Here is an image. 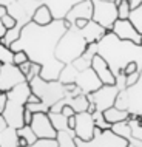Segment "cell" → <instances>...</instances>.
Instances as JSON below:
<instances>
[{
    "label": "cell",
    "mask_w": 142,
    "mask_h": 147,
    "mask_svg": "<svg viewBox=\"0 0 142 147\" xmlns=\"http://www.w3.org/2000/svg\"><path fill=\"white\" fill-rule=\"evenodd\" d=\"M70 23L65 19L54 20L51 25L39 26L34 22L26 23L22 28L19 39L11 45L14 51H25L29 61L42 67L40 76L45 81H59L65 63L56 59V48L62 36L70 28Z\"/></svg>",
    "instance_id": "cell-1"
},
{
    "label": "cell",
    "mask_w": 142,
    "mask_h": 147,
    "mask_svg": "<svg viewBox=\"0 0 142 147\" xmlns=\"http://www.w3.org/2000/svg\"><path fill=\"white\" fill-rule=\"evenodd\" d=\"M88 47H90V43L84 37L82 30L74 26V25H71L57 43L56 59L59 62L65 63V65L73 63L79 57L84 56L85 51L88 50Z\"/></svg>",
    "instance_id": "cell-2"
},
{
    "label": "cell",
    "mask_w": 142,
    "mask_h": 147,
    "mask_svg": "<svg viewBox=\"0 0 142 147\" xmlns=\"http://www.w3.org/2000/svg\"><path fill=\"white\" fill-rule=\"evenodd\" d=\"M29 94H31V87L28 82H23V84L14 87L11 91L6 93L8 101L5 112H3V118L6 119L8 125L15 130L22 129L25 125L23 124V112H25Z\"/></svg>",
    "instance_id": "cell-3"
},
{
    "label": "cell",
    "mask_w": 142,
    "mask_h": 147,
    "mask_svg": "<svg viewBox=\"0 0 142 147\" xmlns=\"http://www.w3.org/2000/svg\"><path fill=\"white\" fill-rule=\"evenodd\" d=\"M29 87L31 91L48 109L65 98V85L60 81H45L40 76H37L29 82Z\"/></svg>",
    "instance_id": "cell-4"
},
{
    "label": "cell",
    "mask_w": 142,
    "mask_h": 147,
    "mask_svg": "<svg viewBox=\"0 0 142 147\" xmlns=\"http://www.w3.org/2000/svg\"><path fill=\"white\" fill-rule=\"evenodd\" d=\"M116 107L130 112L131 116H142V70L136 85L119 91L116 99Z\"/></svg>",
    "instance_id": "cell-5"
},
{
    "label": "cell",
    "mask_w": 142,
    "mask_h": 147,
    "mask_svg": "<svg viewBox=\"0 0 142 147\" xmlns=\"http://www.w3.org/2000/svg\"><path fill=\"white\" fill-rule=\"evenodd\" d=\"M76 146L77 147H128L130 142L119 135H116L111 129L110 130H100L94 129V136L90 141H82L76 138Z\"/></svg>",
    "instance_id": "cell-6"
},
{
    "label": "cell",
    "mask_w": 142,
    "mask_h": 147,
    "mask_svg": "<svg viewBox=\"0 0 142 147\" xmlns=\"http://www.w3.org/2000/svg\"><path fill=\"white\" fill-rule=\"evenodd\" d=\"M93 2V22L99 23L102 28L111 31L114 22L117 20V5L102 0H91Z\"/></svg>",
    "instance_id": "cell-7"
},
{
    "label": "cell",
    "mask_w": 142,
    "mask_h": 147,
    "mask_svg": "<svg viewBox=\"0 0 142 147\" xmlns=\"http://www.w3.org/2000/svg\"><path fill=\"white\" fill-rule=\"evenodd\" d=\"M121 88L117 85H102L99 90L93 91V93L86 94L88 101L96 105V112L104 113L110 107L116 105V99L119 94Z\"/></svg>",
    "instance_id": "cell-8"
},
{
    "label": "cell",
    "mask_w": 142,
    "mask_h": 147,
    "mask_svg": "<svg viewBox=\"0 0 142 147\" xmlns=\"http://www.w3.org/2000/svg\"><path fill=\"white\" fill-rule=\"evenodd\" d=\"M111 33L114 37L122 42H130L135 47H142V34L136 30V26L131 23L130 19H127V20L117 19L111 28Z\"/></svg>",
    "instance_id": "cell-9"
},
{
    "label": "cell",
    "mask_w": 142,
    "mask_h": 147,
    "mask_svg": "<svg viewBox=\"0 0 142 147\" xmlns=\"http://www.w3.org/2000/svg\"><path fill=\"white\" fill-rule=\"evenodd\" d=\"M23 82H26V78L17 65L6 63V65L0 67V91L8 93L14 87L20 85Z\"/></svg>",
    "instance_id": "cell-10"
},
{
    "label": "cell",
    "mask_w": 142,
    "mask_h": 147,
    "mask_svg": "<svg viewBox=\"0 0 142 147\" xmlns=\"http://www.w3.org/2000/svg\"><path fill=\"white\" fill-rule=\"evenodd\" d=\"M31 129L37 136V140H56L57 136V130L54 129L48 113H34Z\"/></svg>",
    "instance_id": "cell-11"
},
{
    "label": "cell",
    "mask_w": 142,
    "mask_h": 147,
    "mask_svg": "<svg viewBox=\"0 0 142 147\" xmlns=\"http://www.w3.org/2000/svg\"><path fill=\"white\" fill-rule=\"evenodd\" d=\"M91 68L93 71L97 74V78H99V81L102 82V85H116V74H114V71L111 70V67H110L108 61L100 56L99 53L94 54L93 59H91Z\"/></svg>",
    "instance_id": "cell-12"
},
{
    "label": "cell",
    "mask_w": 142,
    "mask_h": 147,
    "mask_svg": "<svg viewBox=\"0 0 142 147\" xmlns=\"http://www.w3.org/2000/svg\"><path fill=\"white\" fill-rule=\"evenodd\" d=\"M94 116L90 112L76 113V127H74V135L76 138L82 141H90L94 136Z\"/></svg>",
    "instance_id": "cell-13"
},
{
    "label": "cell",
    "mask_w": 142,
    "mask_h": 147,
    "mask_svg": "<svg viewBox=\"0 0 142 147\" xmlns=\"http://www.w3.org/2000/svg\"><path fill=\"white\" fill-rule=\"evenodd\" d=\"M74 84L80 88V91L84 94H90V93L99 90L100 87H102V82L99 81L97 74L93 71L91 67H90V68H86V70L79 71L76 79H74Z\"/></svg>",
    "instance_id": "cell-14"
},
{
    "label": "cell",
    "mask_w": 142,
    "mask_h": 147,
    "mask_svg": "<svg viewBox=\"0 0 142 147\" xmlns=\"http://www.w3.org/2000/svg\"><path fill=\"white\" fill-rule=\"evenodd\" d=\"M80 19L93 20V2L91 0H82V2L76 3L65 16V20L70 25H74L76 20H80Z\"/></svg>",
    "instance_id": "cell-15"
},
{
    "label": "cell",
    "mask_w": 142,
    "mask_h": 147,
    "mask_svg": "<svg viewBox=\"0 0 142 147\" xmlns=\"http://www.w3.org/2000/svg\"><path fill=\"white\" fill-rule=\"evenodd\" d=\"M79 2H82V0H42V3H45L51 9V13L54 16V20L65 19L66 13Z\"/></svg>",
    "instance_id": "cell-16"
},
{
    "label": "cell",
    "mask_w": 142,
    "mask_h": 147,
    "mask_svg": "<svg viewBox=\"0 0 142 147\" xmlns=\"http://www.w3.org/2000/svg\"><path fill=\"white\" fill-rule=\"evenodd\" d=\"M64 105H70L71 109L74 110L76 113H84V112H88V107H90V101H88V96L86 94H77V96H65L62 99Z\"/></svg>",
    "instance_id": "cell-17"
},
{
    "label": "cell",
    "mask_w": 142,
    "mask_h": 147,
    "mask_svg": "<svg viewBox=\"0 0 142 147\" xmlns=\"http://www.w3.org/2000/svg\"><path fill=\"white\" fill-rule=\"evenodd\" d=\"M104 119L108 124H117V122H122V121H128V119H131V115H130V112H127V110L124 109H119V107H110L108 110H105L104 113Z\"/></svg>",
    "instance_id": "cell-18"
},
{
    "label": "cell",
    "mask_w": 142,
    "mask_h": 147,
    "mask_svg": "<svg viewBox=\"0 0 142 147\" xmlns=\"http://www.w3.org/2000/svg\"><path fill=\"white\" fill-rule=\"evenodd\" d=\"M36 25L39 26H46V25H51V23L54 22V16L51 13V9L48 6L45 5V3H42L40 6H37V9L34 11L33 14V20Z\"/></svg>",
    "instance_id": "cell-19"
},
{
    "label": "cell",
    "mask_w": 142,
    "mask_h": 147,
    "mask_svg": "<svg viewBox=\"0 0 142 147\" xmlns=\"http://www.w3.org/2000/svg\"><path fill=\"white\" fill-rule=\"evenodd\" d=\"M0 147H19L17 130L8 125L3 132H0Z\"/></svg>",
    "instance_id": "cell-20"
},
{
    "label": "cell",
    "mask_w": 142,
    "mask_h": 147,
    "mask_svg": "<svg viewBox=\"0 0 142 147\" xmlns=\"http://www.w3.org/2000/svg\"><path fill=\"white\" fill-rule=\"evenodd\" d=\"M56 141H57V147H77L74 130H62V132H57Z\"/></svg>",
    "instance_id": "cell-21"
},
{
    "label": "cell",
    "mask_w": 142,
    "mask_h": 147,
    "mask_svg": "<svg viewBox=\"0 0 142 147\" xmlns=\"http://www.w3.org/2000/svg\"><path fill=\"white\" fill-rule=\"evenodd\" d=\"M116 5H117V19H121V20L130 19V14L133 11L131 2L130 0H117Z\"/></svg>",
    "instance_id": "cell-22"
},
{
    "label": "cell",
    "mask_w": 142,
    "mask_h": 147,
    "mask_svg": "<svg viewBox=\"0 0 142 147\" xmlns=\"http://www.w3.org/2000/svg\"><path fill=\"white\" fill-rule=\"evenodd\" d=\"M48 116H50L51 122H53L54 129H56L57 132H62V130H70V129H68V124H66L68 118L64 116L62 113H53V112H50Z\"/></svg>",
    "instance_id": "cell-23"
},
{
    "label": "cell",
    "mask_w": 142,
    "mask_h": 147,
    "mask_svg": "<svg viewBox=\"0 0 142 147\" xmlns=\"http://www.w3.org/2000/svg\"><path fill=\"white\" fill-rule=\"evenodd\" d=\"M0 63L2 65L14 63V51L11 50V47H8L2 42H0Z\"/></svg>",
    "instance_id": "cell-24"
},
{
    "label": "cell",
    "mask_w": 142,
    "mask_h": 147,
    "mask_svg": "<svg viewBox=\"0 0 142 147\" xmlns=\"http://www.w3.org/2000/svg\"><path fill=\"white\" fill-rule=\"evenodd\" d=\"M17 135H19V136H22V138H25V140L28 141L29 146H33L34 142L39 141L37 136H36L34 132H33V129H31V125H23L22 129L17 130Z\"/></svg>",
    "instance_id": "cell-25"
},
{
    "label": "cell",
    "mask_w": 142,
    "mask_h": 147,
    "mask_svg": "<svg viewBox=\"0 0 142 147\" xmlns=\"http://www.w3.org/2000/svg\"><path fill=\"white\" fill-rule=\"evenodd\" d=\"M130 20H131V23L136 26V30L142 34V3L131 11V14H130Z\"/></svg>",
    "instance_id": "cell-26"
},
{
    "label": "cell",
    "mask_w": 142,
    "mask_h": 147,
    "mask_svg": "<svg viewBox=\"0 0 142 147\" xmlns=\"http://www.w3.org/2000/svg\"><path fill=\"white\" fill-rule=\"evenodd\" d=\"M130 125H131V135L136 141H141L142 142V125L137 122V119L135 116H131L130 119Z\"/></svg>",
    "instance_id": "cell-27"
},
{
    "label": "cell",
    "mask_w": 142,
    "mask_h": 147,
    "mask_svg": "<svg viewBox=\"0 0 142 147\" xmlns=\"http://www.w3.org/2000/svg\"><path fill=\"white\" fill-rule=\"evenodd\" d=\"M137 70H141V68H139V63H137L136 61H128V62L124 65V68L119 71V73H122L124 76H130V74L136 73Z\"/></svg>",
    "instance_id": "cell-28"
},
{
    "label": "cell",
    "mask_w": 142,
    "mask_h": 147,
    "mask_svg": "<svg viewBox=\"0 0 142 147\" xmlns=\"http://www.w3.org/2000/svg\"><path fill=\"white\" fill-rule=\"evenodd\" d=\"M93 116H94V124H96L97 129H100V130H110V129H111V124H108V122L105 121L104 115H102V113L96 112Z\"/></svg>",
    "instance_id": "cell-29"
},
{
    "label": "cell",
    "mask_w": 142,
    "mask_h": 147,
    "mask_svg": "<svg viewBox=\"0 0 142 147\" xmlns=\"http://www.w3.org/2000/svg\"><path fill=\"white\" fill-rule=\"evenodd\" d=\"M2 23H3V26H5L8 31H9V30H14L15 26H17V20H15V19H14L9 13H6V14L2 17Z\"/></svg>",
    "instance_id": "cell-30"
},
{
    "label": "cell",
    "mask_w": 142,
    "mask_h": 147,
    "mask_svg": "<svg viewBox=\"0 0 142 147\" xmlns=\"http://www.w3.org/2000/svg\"><path fill=\"white\" fill-rule=\"evenodd\" d=\"M40 70H42V67L39 65V63H36V62H33V65H31V70H29V73L26 74V82H29L33 81L34 78H37L39 74H40Z\"/></svg>",
    "instance_id": "cell-31"
},
{
    "label": "cell",
    "mask_w": 142,
    "mask_h": 147,
    "mask_svg": "<svg viewBox=\"0 0 142 147\" xmlns=\"http://www.w3.org/2000/svg\"><path fill=\"white\" fill-rule=\"evenodd\" d=\"M139 78H141V70H137L136 73L130 74V76H125V88L136 85V84H137V81H139Z\"/></svg>",
    "instance_id": "cell-32"
},
{
    "label": "cell",
    "mask_w": 142,
    "mask_h": 147,
    "mask_svg": "<svg viewBox=\"0 0 142 147\" xmlns=\"http://www.w3.org/2000/svg\"><path fill=\"white\" fill-rule=\"evenodd\" d=\"M28 61H29V57L25 51H15L14 53V65L19 67V65H22V63H25Z\"/></svg>",
    "instance_id": "cell-33"
},
{
    "label": "cell",
    "mask_w": 142,
    "mask_h": 147,
    "mask_svg": "<svg viewBox=\"0 0 142 147\" xmlns=\"http://www.w3.org/2000/svg\"><path fill=\"white\" fill-rule=\"evenodd\" d=\"M28 147H57V141L56 140H39L37 142H34L33 146Z\"/></svg>",
    "instance_id": "cell-34"
},
{
    "label": "cell",
    "mask_w": 142,
    "mask_h": 147,
    "mask_svg": "<svg viewBox=\"0 0 142 147\" xmlns=\"http://www.w3.org/2000/svg\"><path fill=\"white\" fill-rule=\"evenodd\" d=\"M8 13V8H5V6H0V40H2L3 37H5V34H6V28L3 26V23H2V17L5 16Z\"/></svg>",
    "instance_id": "cell-35"
},
{
    "label": "cell",
    "mask_w": 142,
    "mask_h": 147,
    "mask_svg": "<svg viewBox=\"0 0 142 147\" xmlns=\"http://www.w3.org/2000/svg\"><path fill=\"white\" fill-rule=\"evenodd\" d=\"M33 115H34V113L25 107V112H23V124H25V125H31V121H33Z\"/></svg>",
    "instance_id": "cell-36"
},
{
    "label": "cell",
    "mask_w": 142,
    "mask_h": 147,
    "mask_svg": "<svg viewBox=\"0 0 142 147\" xmlns=\"http://www.w3.org/2000/svg\"><path fill=\"white\" fill-rule=\"evenodd\" d=\"M6 101H8V96H6V93H3V91H0V115H3V112H5Z\"/></svg>",
    "instance_id": "cell-37"
},
{
    "label": "cell",
    "mask_w": 142,
    "mask_h": 147,
    "mask_svg": "<svg viewBox=\"0 0 142 147\" xmlns=\"http://www.w3.org/2000/svg\"><path fill=\"white\" fill-rule=\"evenodd\" d=\"M31 65H33V62L28 61V62H25V63H22V65H19V68H20V71L23 74H25V78H26V74L29 73V70H31Z\"/></svg>",
    "instance_id": "cell-38"
},
{
    "label": "cell",
    "mask_w": 142,
    "mask_h": 147,
    "mask_svg": "<svg viewBox=\"0 0 142 147\" xmlns=\"http://www.w3.org/2000/svg\"><path fill=\"white\" fill-rule=\"evenodd\" d=\"M62 115H64V116H66V118H70V116H74V115H76V112H74L73 109H71L70 105H65L64 109H62V112H60Z\"/></svg>",
    "instance_id": "cell-39"
},
{
    "label": "cell",
    "mask_w": 142,
    "mask_h": 147,
    "mask_svg": "<svg viewBox=\"0 0 142 147\" xmlns=\"http://www.w3.org/2000/svg\"><path fill=\"white\" fill-rule=\"evenodd\" d=\"M66 124H68L70 130H74V127H76V115H74V116H70L68 121H66Z\"/></svg>",
    "instance_id": "cell-40"
},
{
    "label": "cell",
    "mask_w": 142,
    "mask_h": 147,
    "mask_svg": "<svg viewBox=\"0 0 142 147\" xmlns=\"http://www.w3.org/2000/svg\"><path fill=\"white\" fill-rule=\"evenodd\" d=\"M37 102H40V99H39L33 91H31V94L28 96V102H26V104H37Z\"/></svg>",
    "instance_id": "cell-41"
},
{
    "label": "cell",
    "mask_w": 142,
    "mask_h": 147,
    "mask_svg": "<svg viewBox=\"0 0 142 147\" xmlns=\"http://www.w3.org/2000/svg\"><path fill=\"white\" fill-rule=\"evenodd\" d=\"M90 20H84V19H80V20H76V23H74V26H77V28H85L86 26V23H88Z\"/></svg>",
    "instance_id": "cell-42"
},
{
    "label": "cell",
    "mask_w": 142,
    "mask_h": 147,
    "mask_svg": "<svg viewBox=\"0 0 142 147\" xmlns=\"http://www.w3.org/2000/svg\"><path fill=\"white\" fill-rule=\"evenodd\" d=\"M17 0H0V6H5V8H9L13 3H15Z\"/></svg>",
    "instance_id": "cell-43"
},
{
    "label": "cell",
    "mask_w": 142,
    "mask_h": 147,
    "mask_svg": "<svg viewBox=\"0 0 142 147\" xmlns=\"http://www.w3.org/2000/svg\"><path fill=\"white\" fill-rule=\"evenodd\" d=\"M8 127V122H6V119L3 118V115H0V132H3Z\"/></svg>",
    "instance_id": "cell-44"
},
{
    "label": "cell",
    "mask_w": 142,
    "mask_h": 147,
    "mask_svg": "<svg viewBox=\"0 0 142 147\" xmlns=\"http://www.w3.org/2000/svg\"><path fill=\"white\" fill-rule=\"evenodd\" d=\"M28 141L25 140V138H22V136H19V147H28Z\"/></svg>",
    "instance_id": "cell-45"
},
{
    "label": "cell",
    "mask_w": 142,
    "mask_h": 147,
    "mask_svg": "<svg viewBox=\"0 0 142 147\" xmlns=\"http://www.w3.org/2000/svg\"><path fill=\"white\" fill-rule=\"evenodd\" d=\"M102 2H108V3H116V0H102Z\"/></svg>",
    "instance_id": "cell-46"
},
{
    "label": "cell",
    "mask_w": 142,
    "mask_h": 147,
    "mask_svg": "<svg viewBox=\"0 0 142 147\" xmlns=\"http://www.w3.org/2000/svg\"><path fill=\"white\" fill-rule=\"evenodd\" d=\"M128 147H142V144H139V146H133V144H130Z\"/></svg>",
    "instance_id": "cell-47"
},
{
    "label": "cell",
    "mask_w": 142,
    "mask_h": 147,
    "mask_svg": "<svg viewBox=\"0 0 142 147\" xmlns=\"http://www.w3.org/2000/svg\"><path fill=\"white\" fill-rule=\"evenodd\" d=\"M0 67H2V63H0Z\"/></svg>",
    "instance_id": "cell-48"
}]
</instances>
